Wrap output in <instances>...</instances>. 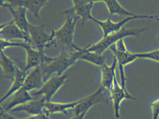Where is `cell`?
<instances>
[{"label": "cell", "instance_id": "1", "mask_svg": "<svg viewBox=\"0 0 159 119\" xmlns=\"http://www.w3.org/2000/svg\"><path fill=\"white\" fill-rule=\"evenodd\" d=\"M86 49V46L80 51H64L58 56L55 57L52 61L40 66L43 82L45 83L53 76L64 74L66 70L80 60Z\"/></svg>", "mask_w": 159, "mask_h": 119}, {"label": "cell", "instance_id": "2", "mask_svg": "<svg viewBox=\"0 0 159 119\" xmlns=\"http://www.w3.org/2000/svg\"><path fill=\"white\" fill-rule=\"evenodd\" d=\"M66 14V19L63 26L55 31L53 29L54 40L56 42L61 44L70 51H80L83 48L78 47L73 42L75 27L78 19L80 18L76 15L73 7L62 12Z\"/></svg>", "mask_w": 159, "mask_h": 119}, {"label": "cell", "instance_id": "3", "mask_svg": "<svg viewBox=\"0 0 159 119\" xmlns=\"http://www.w3.org/2000/svg\"><path fill=\"white\" fill-rule=\"evenodd\" d=\"M146 30L147 29L145 28H126L124 27L119 31L103 36L100 41L96 43L87 46L86 51L102 55L106 50L120 39L130 36L138 37Z\"/></svg>", "mask_w": 159, "mask_h": 119}, {"label": "cell", "instance_id": "4", "mask_svg": "<svg viewBox=\"0 0 159 119\" xmlns=\"http://www.w3.org/2000/svg\"><path fill=\"white\" fill-rule=\"evenodd\" d=\"M29 33L32 47L40 51H44L46 47L56 44L54 40L53 29L50 34L47 33L43 24L34 25L30 23Z\"/></svg>", "mask_w": 159, "mask_h": 119}, {"label": "cell", "instance_id": "5", "mask_svg": "<svg viewBox=\"0 0 159 119\" xmlns=\"http://www.w3.org/2000/svg\"><path fill=\"white\" fill-rule=\"evenodd\" d=\"M105 88L100 87L89 95L83 98L82 100L73 109L72 119H83L87 112L94 105L99 103H107L108 99L105 95Z\"/></svg>", "mask_w": 159, "mask_h": 119}, {"label": "cell", "instance_id": "6", "mask_svg": "<svg viewBox=\"0 0 159 119\" xmlns=\"http://www.w3.org/2000/svg\"><path fill=\"white\" fill-rule=\"evenodd\" d=\"M152 19L159 20V16L157 15H135L133 16H126L123 19L113 22L111 17L106 20H100L93 18L92 21H94L100 27L103 33V36H106L110 33L116 32L121 29L124 25L131 20L138 19Z\"/></svg>", "mask_w": 159, "mask_h": 119}, {"label": "cell", "instance_id": "7", "mask_svg": "<svg viewBox=\"0 0 159 119\" xmlns=\"http://www.w3.org/2000/svg\"><path fill=\"white\" fill-rule=\"evenodd\" d=\"M68 76V74L53 76L44 84L41 88L31 94V95L36 98L43 96L45 97L47 102L51 101L53 96L66 83Z\"/></svg>", "mask_w": 159, "mask_h": 119}, {"label": "cell", "instance_id": "8", "mask_svg": "<svg viewBox=\"0 0 159 119\" xmlns=\"http://www.w3.org/2000/svg\"><path fill=\"white\" fill-rule=\"evenodd\" d=\"M26 51L27 62L25 68V72L30 71L31 69L52 61L55 58L48 56L45 55L44 51H40L32 47L29 44L24 48Z\"/></svg>", "mask_w": 159, "mask_h": 119}, {"label": "cell", "instance_id": "9", "mask_svg": "<svg viewBox=\"0 0 159 119\" xmlns=\"http://www.w3.org/2000/svg\"><path fill=\"white\" fill-rule=\"evenodd\" d=\"M0 37L1 39L8 41L14 39L23 40L31 45L30 37L16 24L13 19L1 24Z\"/></svg>", "mask_w": 159, "mask_h": 119}, {"label": "cell", "instance_id": "10", "mask_svg": "<svg viewBox=\"0 0 159 119\" xmlns=\"http://www.w3.org/2000/svg\"><path fill=\"white\" fill-rule=\"evenodd\" d=\"M110 99L113 103V112L115 118L120 117V104L125 99H136L134 97L130 95L127 90L119 84L117 77L114 79V82L111 89L109 91Z\"/></svg>", "mask_w": 159, "mask_h": 119}, {"label": "cell", "instance_id": "11", "mask_svg": "<svg viewBox=\"0 0 159 119\" xmlns=\"http://www.w3.org/2000/svg\"><path fill=\"white\" fill-rule=\"evenodd\" d=\"M109 49L112 51L114 56L115 57L117 60V64L120 72L121 86L123 87L124 89L127 90L126 88V77L124 67L128 64L134 62L138 58L136 55L135 53H131L128 51H118L115 49L112 46H111Z\"/></svg>", "mask_w": 159, "mask_h": 119}, {"label": "cell", "instance_id": "12", "mask_svg": "<svg viewBox=\"0 0 159 119\" xmlns=\"http://www.w3.org/2000/svg\"><path fill=\"white\" fill-rule=\"evenodd\" d=\"M47 102L45 97L43 96L42 97L39 98H37L26 103L19 105L11 109L10 111L12 112H25L30 115L29 117H32L39 115L45 112L44 108Z\"/></svg>", "mask_w": 159, "mask_h": 119}, {"label": "cell", "instance_id": "13", "mask_svg": "<svg viewBox=\"0 0 159 119\" xmlns=\"http://www.w3.org/2000/svg\"><path fill=\"white\" fill-rule=\"evenodd\" d=\"M1 6L9 9L16 24L30 37L29 26L30 22H29L27 18V8L23 7H17L15 8L8 4H4Z\"/></svg>", "mask_w": 159, "mask_h": 119}, {"label": "cell", "instance_id": "14", "mask_svg": "<svg viewBox=\"0 0 159 119\" xmlns=\"http://www.w3.org/2000/svg\"><path fill=\"white\" fill-rule=\"evenodd\" d=\"M37 98L33 96L30 91L26 90L23 87L15 93L11 99L1 108V112L2 113L10 111L11 109L24 103H26Z\"/></svg>", "mask_w": 159, "mask_h": 119}, {"label": "cell", "instance_id": "15", "mask_svg": "<svg viewBox=\"0 0 159 119\" xmlns=\"http://www.w3.org/2000/svg\"><path fill=\"white\" fill-rule=\"evenodd\" d=\"M48 1V0H7L4 4H8L13 7H25L27 10H29L33 14L35 17L39 18L40 11Z\"/></svg>", "mask_w": 159, "mask_h": 119}, {"label": "cell", "instance_id": "16", "mask_svg": "<svg viewBox=\"0 0 159 119\" xmlns=\"http://www.w3.org/2000/svg\"><path fill=\"white\" fill-rule=\"evenodd\" d=\"M44 84L41 69L40 66H39L32 69L29 73L23 87L29 91L34 89L39 90Z\"/></svg>", "mask_w": 159, "mask_h": 119}, {"label": "cell", "instance_id": "17", "mask_svg": "<svg viewBox=\"0 0 159 119\" xmlns=\"http://www.w3.org/2000/svg\"><path fill=\"white\" fill-rule=\"evenodd\" d=\"M117 65V59L114 56L113 62L111 66L106 63L101 67V86L109 91L111 89L116 76L115 69Z\"/></svg>", "mask_w": 159, "mask_h": 119}, {"label": "cell", "instance_id": "18", "mask_svg": "<svg viewBox=\"0 0 159 119\" xmlns=\"http://www.w3.org/2000/svg\"><path fill=\"white\" fill-rule=\"evenodd\" d=\"M73 7L76 15L82 19L83 25L88 20H92L93 17L92 15V10L93 3L86 0H72Z\"/></svg>", "mask_w": 159, "mask_h": 119}, {"label": "cell", "instance_id": "19", "mask_svg": "<svg viewBox=\"0 0 159 119\" xmlns=\"http://www.w3.org/2000/svg\"><path fill=\"white\" fill-rule=\"evenodd\" d=\"M83 98L73 102L68 103L48 101L45 104L44 110L49 114L51 113H62L67 114L70 110H73L76 106L81 101Z\"/></svg>", "mask_w": 159, "mask_h": 119}, {"label": "cell", "instance_id": "20", "mask_svg": "<svg viewBox=\"0 0 159 119\" xmlns=\"http://www.w3.org/2000/svg\"><path fill=\"white\" fill-rule=\"evenodd\" d=\"M29 72L30 71L26 72L24 70L22 71L17 66L16 74L14 80L12 82L11 86L9 88L8 92L2 97L0 100L1 104L23 87L26 77Z\"/></svg>", "mask_w": 159, "mask_h": 119}, {"label": "cell", "instance_id": "21", "mask_svg": "<svg viewBox=\"0 0 159 119\" xmlns=\"http://www.w3.org/2000/svg\"><path fill=\"white\" fill-rule=\"evenodd\" d=\"M1 66L4 76L13 82L14 80L16 72L17 66L15 62L4 53L3 50H1Z\"/></svg>", "mask_w": 159, "mask_h": 119}, {"label": "cell", "instance_id": "22", "mask_svg": "<svg viewBox=\"0 0 159 119\" xmlns=\"http://www.w3.org/2000/svg\"><path fill=\"white\" fill-rule=\"evenodd\" d=\"M103 2L105 3L107 6V8L110 15V17L112 15H115L126 16L136 15L124 8L118 0H104Z\"/></svg>", "mask_w": 159, "mask_h": 119}, {"label": "cell", "instance_id": "23", "mask_svg": "<svg viewBox=\"0 0 159 119\" xmlns=\"http://www.w3.org/2000/svg\"><path fill=\"white\" fill-rule=\"evenodd\" d=\"M80 60L87 61L93 65L98 67H102L106 63L105 58L102 55H99L93 52L86 51L81 55Z\"/></svg>", "mask_w": 159, "mask_h": 119}, {"label": "cell", "instance_id": "24", "mask_svg": "<svg viewBox=\"0 0 159 119\" xmlns=\"http://www.w3.org/2000/svg\"><path fill=\"white\" fill-rule=\"evenodd\" d=\"M138 58L147 59L159 62V50H152L149 52L135 53Z\"/></svg>", "mask_w": 159, "mask_h": 119}, {"label": "cell", "instance_id": "25", "mask_svg": "<svg viewBox=\"0 0 159 119\" xmlns=\"http://www.w3.org/2000/svg\"><path fill=\"white\" fill-rule=\"evenodd\" d=\"M0 42H1V46H0L1 50H3V51L5 48L9 47H13V46H17V47L25 48L29 44H30L26 42L22 43L15 42H12L11 41L2 39H1Z\"/></svg>", "mask_w": 159, "mask_h": 119}, {"label": "cell", "instance_id": "26", "mask_svg": "<svg viewBox=\"0 0 159 119\" xmlns=\"http://www.w3.org/2000/svg\"><path fill=\"white\" fill-rule=\"evenodd\" d=\"M151 108L152 119H158L159 117V98L151 103Z\"/></svg>", "mask_w": 159, "mask_h": 119}, {"label": "cell", "instance_id": "27", "mask_svg": "<svg viewBox=\"0 0 159 119\" xmlns=\"http://www.w3.org/2000/svg\"><path fill=\"white\" fill-rule=\"evenodd\" d=\"M111 46H112L115 48V49L118 50V51H128L126 45H125V43L124 41V39H120Z\"/></svg>", "mask_w": 159, "mask_h": 119}, {"label": "cell", "instance_id": "28", "mask_svg": "<svg viewBox=\"0 0 159 119\" xmlns=\"http://www.w3.org/2000/svg\"><path fill=\"white\" fill-rule=\"evenodd\" d=\"M0 118H4V119H15V118H17L16 117H14V116H12L11 114H9L7 112H2V113H0Z\"/></svg>", "mask_w": 159, "mask_h": 119}, {"label": "cell", "instance_id": "29", "mask_svg": "<svg viewBox=\"0 0 159 119\" xmlns=\"http://www.w3.org/2000/svg\"><path fill=\"white\" fill-rule=\"evenodd\" d=\"M86 1L94 3L96 2H104V0H86Z\"/></svg>", "mask_w": 159, "mask_h": 119}, {"label": "cell", "instance_id": "30", "mask_svg": "<svg viewBox=\"0 0 159 119\" xmlns=\"http://www.w3.org/2000/svg\"><path fill=\"white\" fill-rule=\"evenodd\" d=\"M157 39H158V41L159 42V34L158 35V37H157Z\"/></svg>", "mask_w": 159, "mask_h": 119}, {"label": "cell", "instance_id": "31", "mask_svg": "<svg viewBox=\"0 0 159 119\" xmlns=\"http://www.w3.org/2000/svg\"><path fill=\"white\" fill-rule=\"evenodd\" d=\"M158 49H159V48H158Z\"/></svg>", "mask_w": 159, "mask_h": 119}]
</instances>
